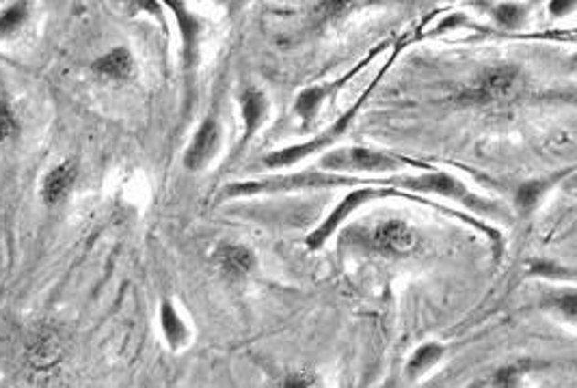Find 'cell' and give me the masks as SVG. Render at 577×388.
I'll use <instances>...</instances> for the list:
<instances>
[{
    "instance_id": "7",
    "label": "cell",
    "mask_w": 577,
    "mask_h": 388,
    "mask_svg": "<svg viewBox=\"0 0 577 388\" xmlns=\"http://www.w3.org/2000/svg\"><path fill=\"white\" fill-rule=\"evenodd\" d=\"M374 244L385 253H407L415 246V233L402 220H390L374 231Z\"/></svg>"
},
{
    "instance_id": "5",
    "label": "cell",
    "mask_w": 577,
    "mask_h": 388,
    "mask_svg": "<svg viewBox=\"0 0 577 388\" xmlns=\"http://www.w3.org/2000/svg\"><path fill=\"white\" fill-rule=\"evenodd\" d=\"M219 123L214 119H208V121L201 123V128L198 130V134L193 136L190 145L187 149V158H184V164L190 171H201L204 166L210 163L219 149Z\"/></svg>"
},
{
    "instance_id": "18",
    "label": "cell",
    "mask_w": 577,
    "mask_h": 388,
    "mask_svg": "<svg viewBox=\"0 0 577 388\" xmlns=\"http://www.w3.org/2000/svg\"><path fill=\"white\" fill-rule=\"evenodd\" d=\"M496 20L502 24L504 28H517L523 22V9L519 5L504 3L496 9Z\"/></svg>"
},
{
    "instance_id": "4",
    "label": "cell",
    "mask_w": 577,
    "mask_h": 388,
    "mask_svg": "<svg viewBox=\"0 0 577 388\" xmlns=\"http://www.w3.org/2000/svg\"><path fill=\"white\" fill-rule=\"evenodd\" d=\"M380 194H383V193H377V190H374V188H359V190H353V193L344 196L340 205H337L336 210L329 214V218H326L316 231L309 233L307 246L309 248H320V246H323V244L329 240L333 233H336L337 226H340L344 220L350 216V214H353L355 210H359V207L364 205V203H368L370 199H374V196H380Z\"/></svg>"
},
{
    "instance_id": "19",
    "label": "cell",
    "mask_w": 577,
    "mask_h": 388,
    "mask_svg": "<svg viewBox=\"0 0 577 388\" xmlns=\"http://www.w3.org/2000/svg\"><path fill=\"white\" fill-rule=\"evenodd\" d=\"M16 130H17V123H16L14 112H11V109L5 104V101H0V145L7 142L11 136L16 134Z\"/></svg>"
},
{
    "instance_id": "20",
    "label": "cell",
    "mask_w": 577,
    "mask_h": 388,
    "mask_svg": "<svg viewBox=\"0 0 577 388\" xmlns=\"http://www.w3.org/2000/svg\"><path fill=\"white\" fill-rule=\"evenodd\" d=\"M353 5H355V0H326L325 11L329 17H340L347 14Z\"/></svg>"
},
{
    "instance_id": "8",
    "label": "cell",
    "mask_w": 577,
    "mask_h": 388,
    "mask_svg": "<svg viewBox=\"0 0 577 388\" xmlns=\"http://www.w3.org/2000/svg\"><path fill=\"white\" fill-rule=\"evenodd\" d=\"M76 182V166L71 163H63L48 173L44 179V186H41V196L48 205H55V203L63 201Z\"/></svg>"
},
{
    "instance_id": "3",
    "label": "cell",
    "mask_w": 577,
    "mask_h": 388,
    "mask_svg": "<svg viewBox=\"0 0 577 388\" xmlns=\"http://www.w3.org/2000/svg\"><path fill=\"white\" fill-rule=\"evenodd\" d=\"M364 100H366V95L359 101H357L355 109H350L347 115L340 117V121H337L336 125H331V128L326 130V132L320 134L318 139L309 141V142H305V145H296V147H290V149H282V152H275V153L269 155V158L264 160V164L272 166V169H282V166H290V164L299 163L301 158H307V155H312L314 152H320V149L329 145L331 141H336L337 136H340L344 130H347V125L353 121L355 112H357V109H359L361 101H364Z\"/></svg>"
},
{
    "instance_id": "11",
    "label": "cell",
    "mask_w": 577,
    "mask_h": 388,
    "mask_svg": "<svg viewBox=\"0 0 577 388\" xmlns=\"http://www.w3.org/2000/svg\"><path fill=\"white\" fill-rule=\"evenodd\" d=\"M133 57H130L126 47H115L109 55L100 57L98 61L93 63V69L98 71V74L112 78V80H123V78H128L133 74Z\"/></svg>"
},
{
    "instance_id": "2",
    "label": "cell",
    "mask_w": 577,
    "mask_h": 388,
    "mask_svg": "<svg viewBox=\"0 0 577 388\" xmlns=\"http://www.w3.org/2000/svg\"><path fill=\"white\" fill-rule=\"evenodd\" d=\"M394 184H401L402 188H409V190H418V193L448 196V199L461 201L463 205L472 207V210L475 212L491 214V216L499 214L491 203L478 199V196L469 193L465 184L459 182L456 177L448 175V173H426V175H420V177H401V179H394Z\"/></svg>"
},
{
    "instance_id": "9",
    "label": "cell",
    "mask_w": 577,
    "mask_h": 388,
    "mask_svg": "<svg viewBox=\"0 0 577 388\" xmlns=\"http://www.w3.org/2000/svg\"><path fill=\"white\" fill-rule=\"evenodd\" d=\"M169 7L176 11L177 22H180L182 28V37H184V55H187L188 68H193L195 58H198V37L201 31V22L193 14H188L187 7L180 3V0H166Z\"/></svg>"
},
{
    "instance_id": "10",
    "label": "cell",
    "mask_w": 577,
    "mask_h": 388,
    "mask_svg": "<svg viewBox=\"0 0 577 388\" xmlns=\"http://www.w3.org/2000/svg\"><path fill=\"white\" fill-rule=\"evenodd\" d=\"M269 115V101L262 95L258 89H249L242 95V117H245V141L251 139L255 130L264 123Z\"/></svg>"
},
{
    "instance_id": "14",
    "label": "cell",
    "mask_w": 577,
    "mask_h": 388,
    "mask_svg": "<svg viewBox=\"0 0 577 388\" xmlns=\"http://www.w3.org/2000/svg\"><path fill=\"white\" fill-rule=\"evenodd\" d=\"M28 20V0H16L9 7L0 11V37H9L20 31L24 22Z\"/></svg>"
},
{
    "instance_id": "13",
    "label": "cell",
    "mask_w": 577,
    "mask_h": 388,
    "mask_svg": "<svg viewBox=\"0 0 577 388\" xmlns=\"http://www.w3.org/2000/svg\"><path fill=\"white\" fill-rule=\"evenodd\" d=\"M160 326H163L166 341H169V345L174 350L182 348V345L188 341L187 326H184L182 318L176 313L174 304L171 302H163V307H160Z\"/></svg>"
},
{
    "instance_id": "1",
    "label": "cell",
    "mask_w": 577,
    "mask_h": 388,
    "mask_svg": "<svg viewBox=\"0 0 577 388\" xmlns=\"http://www.w3.org/2000/svg\"><path fill=\"white\" fill-rule=\"evenodd\" d=\"M404 164H415L411 160L398 158L394 153H380L377 149L366 147H342L329 152L323 158V169L326 171H348V173H380L396 171Z\"/></svg>"
},
{
    "instance_id": "12",
    "label": "cell",
    "mask_w": 577,
    "mask_h": 388,
    "mask_svg": "<svg viewBox=\"0 0 577 388\" xmlns=\"http://www.w3.org/2000/svg\"><path fill=\"white\" fill-rule=\"evenodd\" d=\"M217 259L219 264L223 266V270L231 274H247L251 272L255 266V257L251 250L245 246H238V244H230V246L219 248Z\"/></svg>"
},
{
    "instance_id": "21",
    "label": "cell",
    "mask_w": 577,
    "mask_h": 388,
    "mask_svg": "<svg viewBox=\"0 0 577 388\" xmlns=\"http://www.w3.org/2000/svg\"><path fill=\"white\" fill-rule=\"evenodd\" d=\"M575 7V0H551L550 3V11L554 16H567L573 11Z\"/></svg>"
},
{
    "instance_id": "22",
    "label": "cell",
    "mask_w": 577,
    "mask_h": 388,
    "mask_svg": "<svg viewBox=\"0 0 577 388\" xmlns=\"http://www.w3.org/2000/svg\"><path fill=\"white\" fill-rule=\"evenodd\" d=\"M316 380L309 378L307 373H293L283 380V386H314Z\"/></svg>"
},
{
    "instance_id": "16",
    "label": "cell",
    "mask_w": 577,
    "mask_h": 388,
    "mask_svg": "<svg viewBox=\"0 0 577 388\" xmlns=\"http://www.w3.org/2000/svg\"><path fill=\"white\" fill-rule=\"evenodd\" d=\"M326 91H329L326 87H314V89H307V91H303L299 98H296V112H299L305 121H309L320 106V101H323Z\"/></svg>"
},
{
    "instance_id": "15",
    "label": "cell",
    "mask_w": 577,
    "mask_h": 388,
    "mask_svg": "<svg viewBox=\"0 0 577 388\" xmlns=\"http://www.w3.org/2000/svg\"><path fill=\"white\" fill-rule=\"evenodd\" d=\"M442 356H443L442 345H437V343L422 345V348L411 356V361H409V367H407L409 373L418 375L422 372H426L428 367H433L435 362H439V358Z\"/></svg>"
},
{
    "instance_id": "6",
    "label": "cell",
    "mask_w": 577,
    "mask_h": 388,
    "mask_svg": "<svg viewBox=\"0 0 577 388\" xmlns=\"http://www.w3.org/2000/svg\"><path fill=\"white\" fill-rule=\"evenodd\" d=\"M517 76H519V69H517L515 65H497V68L486 69L485 74L480 76L478 87L472 91V98L478 101L504 98V95H508L510 89L515 87Z\"/></svg>"
},
{
    "instance_id": "17",
    "label": "cell",
    "mask_w": 577,
    "mask_h": 388,
    "mask_svg": "<svg viewBox=\"0 0 577 388\" xmlns=\"http://www.w3.org/2000/svg\"><path fill=\"white\" fill-rule=\"evenodd\" d=\"M543 193H545L543 182L523 184V186L517 190V199H515L517 207H519L523 214H528L530 210H534V207H537V203H539L540 196H543Z\"/></svg>"
}]
</instances>
